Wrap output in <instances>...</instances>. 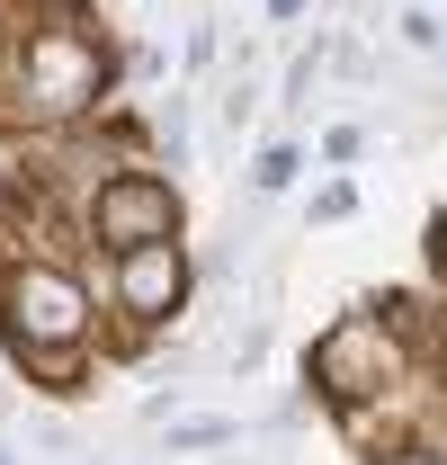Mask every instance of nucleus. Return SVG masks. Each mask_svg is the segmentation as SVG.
Listing matches in <instances>:
<instances>
[{
    "instance_id": "nucleus-9",
    "label": "nucleus",
    "mask_w": 447,
    "mask_h": 465,
    "mask_svg": "<svg viewBox=\"0 0 447 465\" xmlns=\"http://www.w3.org/2000/svg\"><path fill=\"white\" fill-rule=\"evenodd\" d=\"M0 465H9V457H0Z\"/></svg>"
},
{
    "instance_id": "nucleus-3",
    "label": "nucleus",
    "mask_w": 447,
    "mask_h": 465,
    "mask_svg": "<svg viewBox=\"0 0 447 465\" xmlns=\"http://www.w3.org/2000/svg\"><path fill=\"white\" fill-rule=\"evenodd\" d=\"M0 322H9L18 349H72L90 331V295L72 287L63 269H18V278L0 287Z\"/></svg>"
},
{
    "instance_id": "nucleus-2",
    "label": "nucleus",
    "mask_w": 447,
    "mask_h": 465,
    "mask_svg": "<svg viewBox=\"0 0 447 465\" xmlns=\"http://www.w3.org/2000/svg\"><path fill=\"white\" fill-rule=\"evenodd\" d=\"M393 341H385V322L376 313H340L332 331L313 341V385L332 394V403H367V394H385L393 385Z\"/></svg>"
},
{
    "instance_id": "nucleus-6",
    "label": "nucleus",
    "mask_w": 447,
    "mask_h": 465,
    "mask_svg": "<svg viewBox=\"0 0 447 465\" xmlns=\"http://www.w3.org/2000/svg\"><path fill=\"white\" fill-rule=\"evenodd\" d=\"M215 439H233V420H179L170 430V448H215Z\"/></svg>"
},
{
    "instance_id": "nucleus-1",
    "label": "nucleus",
    "mask_w": 447,
    "mask_h": 465,
    "mask_svg": "<svg viewBox=\"0 0 447 465\" xmlns=\"http://www.w3.org/2000/svg\"><path fill=\"white\" fill-rule=\"evenodd\" d=\"M99 81H108V63H99V45H90L81 27H36V36H27V63H18L27 116H81L99 99Z\"/></svg>"
},
{
    "instance_id": "nucleus-5",
    "label": "nucleus",
    "mask_w": 447,
    "mask_h": 465,
    "mask_svg": "<svg viewBox=\"0 0 447 465\" xmlns=\"http://www.w3.org/2000/svg\"><path fill=\"white\" fill-rule=\"evenodd\" d=\"M116 304L134 313V322H170L179 304H188V260H179V242H134V251H116Z\"/></svg>"
},
{
    "instance_id": "nucleus-10",
    "label": "nucleus",
    "mask_w": 447,
    "mask_h": 465,
    "mask_svg": "<svg viewBox=\"0 0 447 465\" xmlns=\"http://www.w3.org/2000/svg\"><path fill=\"white\" fill-rule=\"evenodd\" d=\"M55 9H63V0H55Z\"/></svg>"
},
{
    "instance_id": "nucleus-4",
    "label": "nucleus",
    "mask_w": 447,
    "mask_h": 465,
    "mask_svg": "<svg viewBox=\"0 0 447 465\" xmlns=\"http://www.w3.org/2000/svg\"><path fill=\"white\" fill-rule=\"evenodd\" d=\"M90 232H99L108 251L162 242V232H179V188H162V179H108L99 206H90Z\"/></svg>"
},
{
    "instance_id": "nucleus-8",
    "label": "nucleus",
    "mask_w": 447,
    "mask_h": 465,
    "mask_svg": "<svg viewBox=\"0 0 447 465\" xmlns=\"http://www.w3.org/2000/svg\"><path fill=\"white\" fill-rule=\"evenodd\" d=\"M385 465H439V457H385Z\"/></svg>"
},
{
    "instance_id": "nucleus-7",
    "label": "nucleus",
    "mask_w": 447,
    "mask_h": 465,
    "mask_svg": "<svg viewBox=\"0 0 447 465\" xmlns=\"http://www.w3.org/2000/svg\"><path fill=\"white\" fill-rule=\"evenodd\" d=\"M251 179H260V197H269V188H286V179H295V143H278V153H269Z\"/></svg>"
}]
</instances>
